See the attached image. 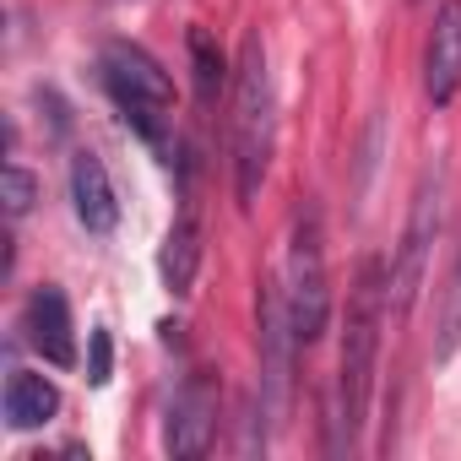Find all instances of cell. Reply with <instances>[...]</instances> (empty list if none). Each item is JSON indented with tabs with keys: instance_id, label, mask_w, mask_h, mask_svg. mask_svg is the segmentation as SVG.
I'll list each match as a JSON object with an SVG mask.
<instances>
[{
	"instance_id": "obj_1",
	"label": "cell",
	"mask_w": 461,
	"mask_h": 461,
	"mask_svg": "<svg viewBox=\"0 0 461 461\" xmlns=\"http://www.w3.org/2000/svg\"><path fill=\"white\" fill-rule=\"evenodd\" d=\"M385 310H391V277H385V261L369 256V261L358 267V277H353V294H348V331H342L337 407H331V423H337L331 450H353V445H358V429H364V418H369V391H375Z\"/></svg>"
},
{
	"instance_id": "obj_2",
	"label": "cell",
	"mask_w": 461,
	"mask_h": 461,
	"mask_svg": "<svg viewBox=\"0 0 461 461\" xmlns=\"http://www.w3.org/2000/svg\"><path fill=\"white\" fill-rule=\"evenodd\" d=\"M277 147V93H272V66L261 33H245L240 66H234V195L240 206H256L267 168Z\"/></svg>"
},
{
	"instance_id": "obj_3",
	"label": "cell",
	"mask_w": 461,
	"mask_h": 461,
	"mask_svg": "<svg viewBox=\"0 0 461 461\" xmlns=\"http://www.w3.org/2000/svg\"><path fill=\"white\" fill-rule=\"evenodd\" d=\"M283 299H288V321H294L299 348H315V342L326 337V321H331V277H326V228H321V206H315L310 195L294 206Z\"/></svg>"
},
{
	"instance_id": "obj_4",
	"label": "cell",
	"mask_w": 461,
	"mask_h": 461,
	"mask_svg": "<svg viewBox=\"0 0 461 461\" xmlns=\"http://www.w3.org/2000/svg\"><path fill=\"white\" fill-rule=\"evenodd\" d=\"M98 71H104V87H109L114 109L125 114V125H136V136L147 147L168 152V136H163V109L174 104L168 71L147 50H136V44H104Z\"/></svg>"
},
{
	"instance_id": "obj_5",
	"label": "cell",
	"mask_w": 461,
	"mask_h": 461,
	"mask_svg": "<svg viewBox=\"0 0 461 461\" xmlns=\"http://www.w3.org/2000/svg\"><path fill=\"white\" fill-rule=\"evenodd\" d=\"M439 217H445V163H429L418 190H412V212H407V228H402V245H396V261H391V310L407 315L423 277H429V256H434V240H439Z\"/></svg>"
},
{
	"instance_id": "obj_6",
	"label": "cell",
	"mask_w": 461,
	"mask_h": 461,
	"mask_svg": "<svg viewBox=\"0 0 461 461\" xmlns=\"http://www.w3.org/2000/svg\"><path fill=\"white\" fill-rule=\"evenodd\" d=\"M256 348H261V418L283 423L299 337H294V321H288V299L272 277H261V294H256Z\"/></svg>"
},
{
	"instance_id": "obj_7",
	"label": "cell",
	"mask_w": 461,
	"mask_h": 461,
	"mask_svg": "<svg viewBox=\"0 0 461 461\" xmlns=\"http://www.w3.org/2000/svg\"><path fill=\"white\" fill-rule=\"evenodd\" d=\"M212 439H217V385H212L206 375H190V380L174 391V402H168L163 445H168V456L195 461V456L212 450Z\"/></svg>"
},
{
	"instance_id": "obj_8",
	"label": "cell",
	"mask_w": 461,
	"mask_h": 461,
	"mask_svg": "<svg viewBox=\"0 0 461 461\" xmlns=\"http://www.w3.org/2000/svg\"><path fill=\"white\" fill-rule=\"evenodd\" d=\"M461 93V0H439L434 28L423 39V98L450 109Z\"/></svg>"
},
{
	"instance_id": "obj_9",
	"label": "cell",
	"mask_w": 461,
	"mask_h": 461,
	"mask_svg": "<svg viewBox=\"0 0 461 461\" xmlns=\"http://www.w3.org/2000/svg\"><path fill=\"white\" fill-rule=\"evenodd\" d=\"M23 331L33 342V353L55 369H71L77 364V331H71V304L60 288H33L28 310H23Z\"/></svg>"
},
{
	"instance_id": "obj_10",
	"label": "cell",
	"mask_w": 461,
	"mask_h": 461,
	"mask_svg": "<svg viewBox=\"0 0 461 461\" xmlns=\"http://www.w3.org/2000/svg\"><path fill=\"white\" fill-rule=\"evenodd\" d=\"M195 272H201V217H195V201L185 190V206L179 217L168 222V234H163V250H158V277L174 299H185L195 288Z\"/></svg>"
},
{
	"instance_id": "obj_11",
	"label": "cell",
	"mask_w": 461,
	"mask_h": 461,
	"mask_svg": "<svg viewBox=\"0 0 461 461\" xmlns=\"http://www.w3.org/2000/svg\"><path fill=\"white\" fill-rule=\"evenodd\" d=\"M71 206H77V222L87 234H114L120 201H114V185H109V168H104L98 152L71 158Z\"/></svg>"
},
{
	"instance_id": "obj_12",
	"label": "cell",
	"mask_w": 461,
	"mask_h": 461,
	"mask_svg": "<svg viewBox=\"0 0 461 461\" xmlns=\"http://www.w3.org/2000/svg\"><path fill=\"white\" fill-rule=\"evenodd\" d=\"M60 412V391L33 375V369H12L6 375V423L12 429H44Z\"/></svg>"
},
{
	"instance_id": "obj_13",
	"label": "cell",
	"mask_w": 461,
	"mask_h": 461,
	"mask_svg": "<svg viewBox=\"0 0 461 461\" xmlns=\"http://www.w3.org/2000/svg\"><path fill=\"white\" fill-rule=\"evenodd\" d=\"M190 66H195V98H201V109H212L217 93L228 87V60L206 28H190Z\"/></svg>"
},
{
	"instance_id": "obj_14",
	"label": "cell",
	"mask_w": 461,
	"mask_h": 461,
	"mask_svg": "<svg viewBox=\"0 0 461 461\" xmlns=\"http://www.w3.org/2000/svg\"><path fill=\"white\" fill-rule=\"evenodd\" d=\"M461 348V256L450 267V299H445V321H439V342H434V358H450Z\"/></svg>"
},
{
	"instance_id": "obj_15",
	"label": "cell",
	"mask_w": 461,
	"mask_h": 461,
	"mask_svg": "<svg viewBox=\"0 0 461 461\" xmlns=\"http://www.w3.org/2000/svg\"><path fill=\"white\" fill-rule=\"evenodd\" d=\"M33 195H39L33 174H28L23 163H6V217H12V222L33 212Z\"/></svg>"
},
{
	"instance_id": "obj_16",
	"label": "cell",
	"mask_w": 461,
	"mask_h": 461,
	"mask_svg": "<svg viewBox=\"0 0 461 461\" xmlns=\"http://www.w3.org/2000/svg\"><path fill=\"white\" fill-rule=\"evenodd\" d=\"M109 358H114V342L104 326H93V353H87V380L93 385H109Z\"/></svg>"
}]
</instances>
